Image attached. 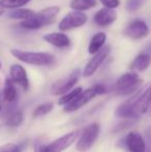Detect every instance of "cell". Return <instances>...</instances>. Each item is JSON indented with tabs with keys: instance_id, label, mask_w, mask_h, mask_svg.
<instances>
[{
	"instance_id": "cell-1",
	"label": "cell",
	"mask_w": 151,
	"mask_h": 152,
	"mask_svg": "<svg viewBox=\"0 0 151 152\" xmlns=\"http://www.w3.org/2000/svg\"><path fill=\"white\" fill-rule=\"evenodd\" d=\"M10 54L18 60L26 64L35 66H48L54 63L55 58L53 55L44 52H31V51H23L19 49H12Z\"/></svg>"
},
{
	"instance_id": "cell-2",
	"label": "cell",
	"mask_w": 151,
	"mask_h": 152,
	"mask_svg": "<svg viewBox=\"0 0 151 152\" xmlns=\"http://www.w3.org/2000/svg\"><path fill=\"white\" fill-rule=\"evenodd\" d=\"M79 136H80V130H74L53 141L48 145L36 144L34 147L35 152H63L75 143Z\"/></svg>"
},
{
	"instance_id": "cell-3",
	"label": "cell",
	"mask_w": 151,
	"mask_h": 152,
	"mask_svg": "<svg viewBox=\"0 0 151 152\" xmlns=\"http://www.w3.org/2000/svg\"><path fill=\"white\" fill-rule=\"evenodd\" d=\"M99 132H101V127H99V124L97 122L88 124L83 129L81 136H79L78 142L76 145L77 150L79 152H85L92 148V146L98 138Z\"/></svg>"
},
{
	"instance_id": "cell-4",
	"label": "cell",
	"mask_w": 151,
	"mask_h": 152,
	"mask_svg": "<svg viewBox=\"0 0 151 152\" xmlns=\"http://www.w3.org/2000/svg\"><path fill=\"white\" fill-rule=\"evenodd\" d=\"M142 80L139 78L137 72H131L123 74L116 82V89L117 93L120 95H128L133 93L136 90H138L141 86Z\"/></svg>"
},
{
	"instance_id": "cell-5",
	"label": "cell",
	"mask_w": 151,
	"mask_h": 152,
	"mask_svg": "<svg viewBox=\"0 0 151 152\" xmlns=\"http://www.w3.org/2000/svg\"><path fill=\"white\" fill-rule=\"evenodd\" d=\"M131 111L135 118L146 114L148 111L151 112V85L133 96Z\"/></svg>"
},
{
	"instance_id": "cell-6",
	"label": "cell",
	"mask_w": 151,
	"mask_h": 152,
	"mask_svg": "<svg viewBox=\"0 0 151 152\" xmlns=\"http://www.w3.org/2000/svg\"><path fill=\"white\" fill-rule=\"evenodd\" d=\"M88 21L87 16L83 12L71 10L66 14L59 22L58 28L60 31H69L71 29H77L84 26Z\"/></svg>"
},
{
	"instance_id": "cell-7",
	"label": "cell",
	"mask_w": 151,
	"mask_h": 152,
	"mask_svg": "<svg viewBox=\"0 0 151 152\" xmlns=\"http://www.w3.org/2000/svg\"><path fill=\"white\" fill-rule=\"evenodd\" d=\"M81 76V70L79 68L73 70L66 78L58 80L51 87V94L53 95H63L66 92L71 91L78 83Z\"/></svg>"
},
{
	"instance_id": "cell-8",
	"label": "cell",
	"mask_w": 151,
	"mask_h": 152,
	"mask_svg": "<svg viewBox=\"0 0 151 152\" xmlns=\"http://www.w3.org/2000/svg\"><path fill=\"white\" fill-rule=\"evenodd\" d=\"M110 52H111V47L105 46L97 53L93 54V57L88 61V63L86 64V66L83 69V76L85 78H89L92 75H94L96 72V70L101 66V64L108 58Z\"/></svg>"
},
{
	"instance_id": "cell-9",
	"label": "cell",
	"mask_w": 151,
	"mask_h": 152,
	"mask_svg": "<svg viewBox=\"0 0 151 152\" xmlns=\"http://www.w3.org/2000/svg\"><path fill=\"white\" fill-rule=\"evenodd\" d=\"M150 33V28L145 21L141 19H135L126 26L124 30L125 36L133 40L142 39L148 36Z\"/></svg>"
},
{
	"instance_id": "cell-10",
	"label": "cell",
	"mask_w": 151,
	"mask_h": 152,
	"mask_svg": "<svg viewBox=\"0 0 151 152\" xmlns=\"http://www.w3.org/2000/svg\"><path fill=\"white\" fill-rule=\"evenodd\" d=\"M95 96H96V92H95L93 87L86 89V90H83L73 102L65 104L64 108H63V111L66 113H71L75 112V111H78L79 109H81L85 104H88L90 100H92Z\"/></svg>"
},
{
	"instance_id": "cell-11",
	"label": "cell",
	"mask_w": 151,
	"mask_h": 152,
	"mask_svg": "<svg viewBox=\"0 0 151 152\" xmlns=\"http://www.w3.org/2000/svg\"><path fill=\"white\" fill-rule=\"evenodd\" d=\"M117 20V12L115 8L104 7L97 10L93 17V21L97 26L107 27L112 25Z\"/></svg>"
},
{
	"instance_id": "cell-12",
	"label": "cell",
	"mask_w": 151,
	"mask_h": 152,
	"mask_svg": "<svg viewBox=\"0 0 151 152\" xmlns=\"http://www.w3.org/2000/svg\"><path fill=\"white\" fill-rule=\"evenodd\" d=\"M10 79L15 82V84H18L22 87L24 90L29 88V80L27 76V72L22 65L20 64H12L9 69Z\"/></svg>"
},
{
	"instance_id": "cell-13",
	"label": "cell",
	"mask_w": 151,
	"mask_h": 152,
	"mask_svg": "<svg viewBox=\"0 0 151 152\" xmlns=\"http://www.w3.org/2000/svg\"><path fill=\"white\" fill-rule=\"evenodd\" d=\"M125 144L129 152H146L147 145L140 134L135 132H128L125 138Z\"/></svg>"
},
{
	"instance_id": "cell-14",
	"label": "cell",
	"mask_w": 151,
	"mask_h": 152,
	"mask_svg": "<svg viewBox=\"0 0 151 152\" xmlns=\"http://www.w3.org/2000/svg\"><path fill=\"white\" fill-rule=\"evenodd\" d=\"M44 40L56 48H67L71 45L69 37L63 32H51L44 35Z\"/></svg>"
},
{
	"instance_id": "cell-15",
	"label": "cell",
	"mask_w": 151,
	"mask_h": 152,
	"mask_svg": "<svg viewBox=\"0 0 151 152\" xmlns=\"http://www.w3.org/2000/svg\"><path fill=\"white\" fill-rule=\"evenodd\" d=\"M59 12H60V7L57 5H52L42 8L38 12H35V15H36L37 19L39 20V22L42 23V27H44L46 25L52 23L55 20V18L58 16Z\"/></svg>"
},
{
	"instance_id": "cell-16",
	"label": "cell",
	"mask_w": 151,
	"mask_h": 152,
	"mask_svg": "<svg viewBox=\"0 0 151 152\" xmlns=\"http://www.w3.org/2000/svg\"><path fill=\"white\" fill-rule=\"evenodd\" d=\"M151 64V53L144 52L140 53L131 64V69L138 72H143L147 69Z\"/></svg>"
},
{
	"instance_id": "cell-17",
	"label": "cell",
	"mask_w": 151,
	"mask_h": 152,
	"mask_svg": "<svg viewBox=\"0 0 151 152\" xmlns=\"http://www.w3.org/2000/svg\"><path fill=\"white\" fill-rule=\"evenodd\" d=\"M107 35L105 32H97L91 37L90 42L88 46V53L91 55L98 52L101 49H103L106 45Z\"/></svg>"
},
{
	"instance_id": "cell-18",
	"label": "cell",
	"mask_w": 151,
	"mask_h": 152,
	"mask_svg": "<svg viewBox=\"0 0 151 152\" xmlns=\"http://www.w3.org/2000/svg\"><path fill=\"white\" fill-rule=\"evenodd\" d=\"M17 97H18V92L15 86V82L12 79H6L3 88V99L9 104H15Z\"/></svg>"
},
{
	"instance_id": "cell-19",
	"label": "cell",
	"mask_w": 151,
	"mask_h": 152,
	"mask_svg": "<svg viewBox=\"0 0 151 152\" xmlns=\"http://www.w3.org/2000/svg\"><path fill=\"white\" fill-rule=\"evenodd\" d=\"M10 113L6 114V119H5V124L8 127H18L23 123V113L21 111H14L10 110Z\"/></svg>"
},
{
	"instance_id": "cell-20",
	"label": "cell",
	"mask_w": 151,
	"mask_h": 152,
	"mask_svg": "<svg viewBox=\"0 0 151 152\" xmlns=\"http://www.w3.org/2000/svg\"><path fill=\"white\" fill-rule=\"evenodd\" d=\"M97 4L96 0H71L69 6L71 10H79V12H84L90 8L95 7Z\"/></svg>"
},
{
	"instance_id": "cell-21",
	"label": "cell",
	"mask_w": 151,
	"mask_h": 152,
	"mask_svg": "<svg viewBox=\"0 0 151 152\" xmlns=\"http://www.w3.org/2000/svg\"><path fill=\"white\" fill-rule=\"evenodd\" d=\"M35 12L30 8H16L12 10V12H8V18L14 19V20H26L34 15Z\"/></svg>"
},
{
	"instance_id": "cell-22",
	"label": "cell",
	"mask_w": 151,
	"mask_h": 152,
	"mask_svg": "<svg viewBox=\"0 0 151 152\" xmlns=\"http://www.w3.org/2000/svg\"><path fill=\"white\" fill-rule=\"evenodd\" d=\"M131 104H133V97L127 99L124 104H120L116 109V115L121 118H135L131 111Z\"/></svg>"
},
{
	"instance_id": "cell-23",
	"label": "cell",
	"mask_w": 151,
	"mask_h": 152,
	"mask_svg": "<svg viewBox=\"0 0 151 152\" xmlns=\"http://www.w3.org/2000/svg\"><path fill=\"white\" fill-rule=\"evenodd\" d=\"M20 26L24 29H27V30H37V29L42 28V25L39 22V20L37 19L36 15L34 14L30 18L26 19V20H23L20 23Z\"/></svg>"
},
{
	"instance_id": "cell-24",
	"label": "cell",
	"mask_w": 151,
	"mask_h": 152,
	"mask_svg": "<svg viewBox=\"0 0 151 152\" xmlns=\"http://www.w3.org/2000/svg\"><path fill=\"white\" fill-rule=\"evenodd\" d=\"M83 91V88L82 87H77L75 89H71V91L66 92L65 94H63L60 98H59V104L61 106H65V104H69L71 102H73L74 99Z\"/></svg>"
},
{
	"instance_id": "cell-25",
	"label": "cell",
	"mask_w": 151,
	"mask_h": 152,
	"mask_svg": "<svg viewBox=\"0 0 151 152\" xmlns=\"http://www.w3.org/2000/svg\"><path fill=\"white\" fill-rule=\"evenodd\" d=\"M31 0H0V6L8 10H16L28 4Z\"/></svg>"
},
{
	"instance_id": "cell-26",
	"label": "cell",
	"mask_w": 151,
	"mask_h": 152,
	"mask_svg": "<svg viewBox=\"0 0 151 152\" xmlns=\"http://www.w3.org/2000/svg\"><path fill=\"white\" fill-rule=\"evenodd\" d=\"M53 108H54V104H53V102H50L39 104V106L34 110V112H33V117H34V118H37V117L47 115L48 113H50L51 111L53 110Z\"/></svg>"
},
{
	"instance_id": "cell-27",
	"label": "cell",
	"mask_w": 151,
	"mask_h": 152,
	"mask_svg": "<svg viewBox=\"0 0 151 152\" xmlns=\"http://www.w3.org/2000/svg\"><path fill=\"white\" fill-rule=\"evenodd\" d=\"M142 5V0H126L125 7L129 12H133L138 10Z\"/></svg>"
},
{
	"instance_id": "cell-28",
	"label": "cell",
	"mask_w": 151,
	"mask_h": 152,
	"mask_svg": "<svg viewBox=\"0 0 151 152\" xmlns=\"http://www.w3.org/2000/svg\"><path fill=\"white\" fill-rule=\"evenodd\" d=\"M21 151H22V147L20 145L12 144V143L5 144L0 148V152H21Z\"/></svg>"
},
{
	"instance_id": "cell-29",
	"label": "cell",
	"mask_w": 151,
	"mask_h": 152,
	"mask_svg": "<svg viewBox=\"0 0 151 152\" xmlns=\"http://www.w3.org/2000/svg\"><path fill=\"white\" fill-rule=\"evenodd\" d=\"M99 2L105 7L109 8H117L120 5V0H99Z\"/></svg>"
},
{
	"instance_id": "cell-30",
	"label": "cell",
	"mask_w": 151,
	"mask_h": 152,
	"mask_svg": "<svg viewBox=\"0 0 151 152\" xmlns=\"http://www.w3.org/2000/svg\"><path fill=\"white\" fill-rule=\"evenodd\" d=\"M93 88L96 92V95H103L108 92V87L104 84H96L95 86H93Z\"/></svg>"
},
{
	"instance_id": "cell-31",
	"label": "cell",
	"mask_w": 151,
	"mask_h": 152,
	"mask_svg": "<svg viewBox=\"0 0 151 152\" xmlns=\"http://www.w3.org/2000/svg\"><path fill=\"white\" fill-rule=\"evenodd\" d=\"M147 137H148V142H149V144L151 145V127L148 128V130H147Z\"/></svg>"
},
{
	"instance_id": "cell-32",
	"label": "cell",
	"mask_w": 151,
	"mask_h": 152,
	"mask_svg": "<svg viewBox=\"0 0 151 152\" xmlns=\"http://www.w3.org/2000/svg\"><path fill=\"white\" fill-rule=\"evenodd\" d=\"M3 14H4V8L2 7V6H0V17H1Z\"/></svg>"
},
{
	"instance_id": "cell-33",
	"label": "cell",
	"mask_w": 151,
	"mask_h": 152,
	"mask_svg": "<svg viewBox=\"0 0 151 152\" xmlns=\"http://www.w3.org/2000/svg\"><path fill=\"white\" fill-rule=\"evenodd\" d=\"M0 68H1V62H0Z\"/></svg>"
},
{
	"instance_id": "cell-34",
	"label": "cell",
	"mask_w": 151,
	"mask_h": 152,
	"mask_svg": "<svg viewBox=\"0 0 151 152\" xmlns=\"http://www.w3.org/2000/svg\"><path fill=\"white\" fill-rule=\"evenodd\" d=\"M0 111H1V106H0Z\"/></svg>"
}]
</instances>
